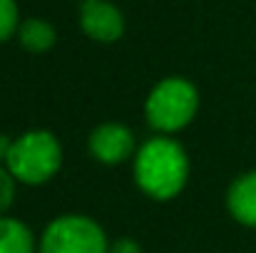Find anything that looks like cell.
Returning <instances> with one entry per match:
<instances>
[{
    "label": "cell",
    "instance_id": "1",
    "mask_svg": "<svg viewBox=\"0 0 256 253\" xmlns=\"http://www.w3.org/2000/svg\"><path fill=\"white\" fill-rule=\"evenodd\" d=\"M134 181L154 201H170L182 194L189 176V159L182 144L170 137L147 139L134 154Z\"/></svg>",
    "mask_w": 256,
    "mask_h": 253
},
{
    "label": "cell",
    "instance_id": "2",
    "mask_svg": "<svg viewBox=\"0 0 256 253\" xmlns=\"http://www.w3.org/2000/svg\"><path fill=\"white\" fill-rule=\"evenodd\" d=\"M62 167V147L58 137L48 129H32L12 139L5 169L15 181L28 186H40L50 181Z\"/></svg>",
    "mask_w": 256,
    "mask_h": 253
},
{
    "label": "cell",
    "instance_id": "3",
    "mask_svg": "<svg viewBox=\"0 0 256 253\" xmlns=\"http://www.w3.org/2000/svg\"><path fill=\"white\" fill-rule=\"evenodd\" d=\"M196 109H199V92L184 77H164L162 82L152 87L144 102V114L150 127L162 134H174L184 129L196 117Z\"/></svg>",
    "mask_w": 256,
    "mask_h": 253
},
{
    "label": "cell",
    "instance_id": "4",
    "mask_svg": "<svg viewBox=\"0 0 256 253\" xmlns=\"http://www.w3.org/2000/svg\"><path fill=\"white\" fill-rule=\"evenodd\" d=\"M107 236L97 221L82 214L58 216L48 224L40 253H107Z\"/></svg>",
    "mask_w": 256,
    "mask_h": 253
},
{
    "label": "cell",
    "instance_id": "5",
    "mask_svg": "<svg viewBox=\"0 0 256 253\" xmlns=\"http://www.w3.org/2000/svg\"><path fill=\"white\" fill-rule=\"evenodd\" d=\"M87 147H90V154H92L94 162H100L104 167H114V164H122L124 159L132 157L134 134L124 124L104 122V124L92 129V134L87 139Z\"/></svg>",
    "mask_w": 256,
    "mask_h": 253
},
{
    "label": "cell",
    "instance_id": "6",
    "mask_svg": "<svg viewBox=\"0 0 256 253\" xmlns=\"http://www.w3.org/2000/svg\"><path fill=\"white\" fill-rule=\"evenodd\" d=\"M80 30L94 42H117L124 32V17L110 0H82Z\"/></svg>",
    "mask_w": 256,
    "mask_h": 253
},
{
    "label": "cell",
    "instance_id": "7",
    "mask_svg": "<svg viewBox=\"0 0 256 253\" xmlns=\"http://www.w3.org/2000/svg\"><path fill=\"white\" fill-rule=\"evenodd\" d=\"M226 209L242 226L256 229V169L236 176L226 191Z\"/></svg>",
    "mask_w": 256,
    "mask_h": 253
},
{
    "label": "cell",
    "instance_id": "8",
    "mask_svg": "<svg viewBox=\"0 0 256 253\" xmlns=\"http://www.w3.org/2000/svg\"><path fill=\"white\" fill-rule=\"evenodd\" d=\"M0 253H35L32 231L10 216H0Z\"/></svg>",
    "mask_w": 256,
    "mask_h": 253
},
{
    "label": "cell",
    "instance_id": "9",
    "mask_svg": "<svg viewBox=\"0 0 256 253\" xmlns=\"http://www.w3.org/2000/svg\"><path fill=\"white\" fill-rule=\"evenodd\" d=\"M18 40H20V45H22L28 52H48V50L55 45L58 32H55V27H52L48 20L30 17V20L20 22V27H18Z\"/></svg>",
    "mask_w": 256,
    "mask_h": 253
},
{
    "label": "cell",
    "instance_id": "10",
    "mask_svg": "<svg viewBox=\"0 0 256 253\" xmlns=\"http://www.w3.org/2000/svg\"><path fill=\"white\" fill-rule=\"evenodd\" d=\"M20 27L18 2L15 0H0V42L10 40Z\"/></svg>",
    "mask_w": 256,
    "mask_h": 253
},
{
    "label": "cell",
    "instance_id": "11",
    "mask_svg": "<svg viewBox=\"0 0 256 253\" xmlns=\"http://www.w3.org/2000/svg\"><path fill=\"white\" fill-rule=\"evenodd\" d=\"M15 201V176L5 167H0V216L12 206Z\"/></svg>",
    "mask_w": 256,
    "mask_h": 253
},
{
    "label": "cell",
    "instance_id": "12",
    "mask_svg": "<svg viewBox=\"0 0 256 253\" xmlns=\"http://www.w3.org/2000/svg\"><path fill=\"white\" fill-rule=\"evenodd\" d=\"M107 253H144V251H142V246H140L137 241H132V239H117V241L110 246Z\"/></svg>",
    "mask_w": 256,
    "mask_h": 253
},
{
    "label": "cell",
    "instance_id": "13",
    "mask_svg": "<svg viewBox=\"0 0 256 253\" xmlns=\"http://www.w3.org/2000/svg\"><path fill=\"white\" fill-rule=\"evenodd\" d=\"M10 144H12V142H10L8 137H2V134H0V159H8V152H10Z\"/></svg>",
    "mask_w": 256,
    "mask_h": 253
}]
</instances>
